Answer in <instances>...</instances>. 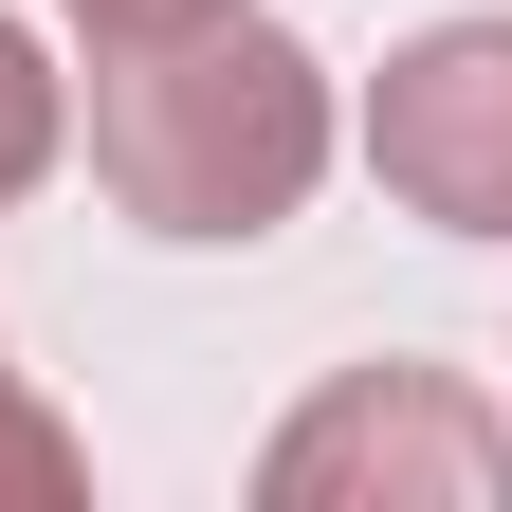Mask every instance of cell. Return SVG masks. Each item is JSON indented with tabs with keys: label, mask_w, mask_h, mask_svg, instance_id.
<instances>
[{
	"label": "cell",
	"mask_w": 512,
	"mask_h": 512,
	"mask_svg": "<svg viewBox=\"0 0 512 512\" xmlns=\"http://www.w3.org/2000/svg\"><path fill=\"white\" fill-rule=\"evenodd\" d=\"M92 183L147 238H275L330 183V55L256 0L165 37H92Z\"/></svg>",
	"instance_id": "cell-1"
},
{
	"label": "cell",
	"mask_w": 512,
	"mask_h": 512,
	"mask_svg": "<svg viewBox=\"0 0 512 512\" xmlns=\"http://www.w3.org/2000/svg\"><path fill=\"white\" fill-rule=\"evenodd\" d=\"M74 494H92V439L37 403V366H19V348H0V512H74Z\"/></svg>",
	"instance_id": "cell-4"
},
{
	"label": "cell",
	"mask_w": 512,
	"mask_h": 512,
	"mask_svg": "<svg viewBox=\"0 0 512 512\" xmlns=\"http://www.w3.org/2000/svg\"><path fill=\"white\" fill-rule=\"evenodd\" d=\"M366 183L439 238H512V19H421L366 74Z\"/></svg>",
	"instance_id": "cell-3"
},
{
	"label": "cell",
	"mask_w": 512,
	"mask_h": 512,
	"mask_svg": "<svg viewBox=\"0 0 512 512\" xmlns=\"http://www.w3.org/2000/svg\"><path fill=\"white\" fill-rule=\"evenodd\" d=\"M74 37H165V19H220V0H55Z\"/></svg>",
	"instance_id": "cell-6"
},
{
	"label": "cell",
	"mask_w": 512,
	"mask_h": 512,
	"mask_svg": "<svg viewBox=\"0 0 512 512\" xmlns=\"http://www.w3.org/2000/svg\"><path fill=\"white\" fill-rule=\"evenodd\" d=\"M256 494L275 512H494L512 494V421L476 403L458 366H348L256 439Z\"/></svg>",
	"instance_id": "cell-2"
},
{
	"label": "cell",
	"mask_w": 512,
	"mask_h": 512,
	"mask_svg": "<svg viewBox=\"0 0 512 512\" xmlns=\"http://www.w3.org/2000/svg\"><path fill=\"white\" fill-rule=\"evenodd\" d=\"M55 147H74V92H55V55L0 19V220H19L37 183H55Z\"/></svg>",
	"instance_id": "cell-5"
}]
</instances>
